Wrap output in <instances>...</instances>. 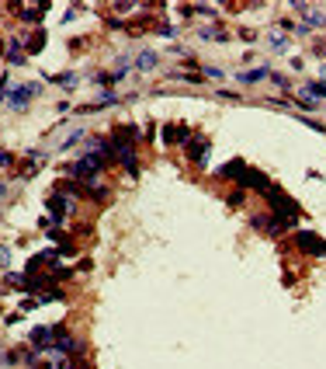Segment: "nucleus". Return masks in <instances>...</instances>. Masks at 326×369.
<instances>
[{
  "label": "nucleus",
  "mask_w": 326,
  "mask_h": 369,
  "mask_svg": "<svg viewBox=\"0 0 326 369\" xmlns=\"http://www.w3.org/2000/svg\"><path fill=\"white\" fill-rule=\"evenodd\" d=\"M305 91H309L305 98H312V101H323L326 98V84H305Z\"/></svg>",
  "instance_id": "nucleus-13"
},
{
  "label": "nucleus",
  "mask_w": 326,
  "mask_h": 369,
  "mask_svg": "<svg viewBox=\"0 0 326 369\" xmlns=\"http://www.w3.org/2000/svg\"><path fill=\"white\" fill-rule=\"evenodd\" d=\"M80 139H84V129H73V132H70V136H66L59 146H56V150H70V146H76Z\"/></svg>",
  "instance_id": "nucleus-10"
},
{
  "label": "nucleus",
  "mask_w": 326,
  "mask_h": 369,
  "mask_svg": "<svg viewBox=\"0 0 326 369\" xmlns=\"http://www.w3.org/2000/svg\"><path fill=\"white\" fill-rule=\"evenodd\" d=\"M187 157H191L194 164H201V167H205V160H209V139H201V136H198L194 143L187 139Z\"/></svg>",
  "instance_id": "nucleus-6"
},
{
  "label": "nucleus",
  "mask_w": 326,
  "mask_h": 369,
  "mask_svg": "<svg viewBox=\"0 0 326 369\" xmlns=\"http://www.w3.org/2000/svg\"><path fill=\"white\" fill-rule=\"evenodd\" d=\"M38 94H42V84H18V87L11 91V108H18V112H21V108H24L31 98H38Z\"/></svg>",
  "instance_id": "nucleus-3"
},
{
  "label": "nucleus",
  "mask_w": 326,
  "mask_h": 369,
  "mask_svg": "<svg viewBox=\"0 0 326 369\" xmlns=\"http://www.w3.org/2000/svg\"><path fill=\"white\" fill-rule=\"evenodd\" d=\"M295 244H299L302 251H309L312 258H326V240H319L312 230H299V234H295Z\"/></svg>",
  "instance_id": "nucleus-1"
},
{
  "label": "nucleus",
  "mask_w": 326,
  "mask_h": 369,
  "mask_svg": "<svg viewBox=\"0 0 326 369\" xmlns=\"http://www.w3.org/2000/svg\"><path fill=\"white\" fill-rule=\"evenodd\" d=\"M49 212H52V219H56V223H59V219H66L73 209H76V202L70 199V195H63V192H56V195H49Z\"/></svg>",
  "instance_id": "nucleus-2"
},
{
  "label": "nucleus",
  "mask_w": 326,
  "mask_h": 369,
  "mask_svg": "<svg viewBox=\"0 0 326 369\" xmlns=\"http://www.w3.org/2000/svg\"><path fill=\"white\" fill-rule=\"evenodd\" d=\"M0 195H4V181H0Z\"/></svg>",
  "instance_id": "nucleus-20"
},
{
  "label": "nucleus",
  "mask_w": 326,
  "mask_h": 369,
  "mask_svg": "<svg viewBox=\"0 0 326 369\" xmlns=\"http://www.w3.org/2000/svg\"><path fill=\"white\" fill-rule=\"evenodd\" d=\"M201 39H205V42H215V39H219V42H226L229 35H226V31H219V28H201Z\"/></svg>",
  "instance_id": "nucleus-11"
},
{
  "label": "nucleus",
  "mask_w": 326,
  "mask_h": 369,
  "mask_svg": "<svg viewBox=\"0 0 326 369\" xmlns=\"http://www.w3.org/2000/svg\"><path fill=\"white\" fill-rule=\"evenodd\" d=\"M271 49L274 53H284V49H288V39H284V35H271Z\"/></svg>",
  "instance_id": "nucleus-15"
},
{
  "label": "nucleus",
  "mask_w": 326,
  "mask_h": 369,
  "mask_svg": "<svg viewBox=\"0 0 326 369\" xmlns=\"http://www.w3.org/2000/svg\"><path fill=\"white\" fill-rule=\"evenodd\" d=\"M7 265H11V251L0 247V268H7Z\"/></svg>",
  "instance_id": "nucleus-16"
},
{
  "label": "nucleus",
  "mask_w": 326,
  "mask_h": 369,
  "mask_svg": "<svg viewBox=\"0 0 326 369\" xmlns=\"http://www.w3.org/2000/svg\"><path fill=\"white\" fill-rule=\"evenodd\" d=\"M115 154H118V160H121V167H125V174H139V160H136V150L132 146H115Z\"/></svg>",
  "instance_id": "nucleus-5"
},
{
  "label": "nucleus",
  "mask_w": 326,
  "mask_h": 369,
  "mask_svg": "<svg viewBox=\"0 0 326 369\" xmlns=\"http://www.w3.org/2000/svg\"><path fill=\"white\" fill-rule=\"evenodd\" d=\"M264 77H271V66H257V70H250V73H239L243 84H257V80H264Z\"/></svg>",
  "instance_id": "nucleus-8"
},
{
  "label": "nucleus",
  "mask_w": 326,
  "mask_h": 369,
  "mask_svg": "<svg viewBox=\"0 0 326 369\" xmlns=\"http://www.w3.org/2000/svg\"><path fill=\"white\" fill-rule=\"evenodd\" d=\"M11 160H14L11 154H0V167H11Z\"/></svg>",
  "instance_id": "nucleus-18"
},
{
  "label": "nucleus",
  "mask_w": 326,
  "mask_h": 369,
  "mask_svg": "<svg viewBox=\"0 0 326 369\" xmlns=\"http://www.w3.org/2000/svg\"><path fill=\"white\" fill-rule=\"evenodd\" d=\"M323 77H326V63H323Z\"/></svg>",
  "instance_id": "nucleus-21"
},
{
  "label": "nucleus",
  "mask_w": 326,
  "mask_h": 369,
  "mask_svg": "<svg viewBox=\"0 0 326 369\" xmlns=\"http://www.w3.org/2000/svg\"><path fill=\"white\" fill-rule=\"evenodd\" d=\"M191 132H187V126H167L163 129V143H184Z\"/></svg>",
  "instance_id": "nucleus-7"
},
{
  "label": "nucleus",
  "mask_w": 326,
  "mask_h": 369,
  "mask_svg": "<svg viewBox=\"0 0 326 369\" xmlns=\"http://www.w3.org/2000/svg\"><path fill=\"white\" fill-rule=\"evenodd\" d=\"M7 63H21V39H11V49H7Z\"/></svg>",
  "instance_id": "nucleus-12"
},
{
  "label": "nucleus",
  "mask_w": 326,
  "mask_h": 369,
  "mask_svg": "<svg viewBox=\"0 0 326 369\" xmlns=\"http://www.w3.org/2000/svg\"><path fill=\"white\" fill-rule=\"evenodd\" d=\"M4 98H7V80L0 77V101H4Z\"/></svg>",
  "instance_id": "nucleus-19"
},
{
  "label": "nucleus",
  "mask_w": 326,
  "mask_h": 369,
  "mask_svg": "<svg viewBox=\"0 0 326 369\" xmlns=\"http://www.w3.org/2000/svg\"><path fill=\"white\" fill-rule=\"evenodd\" d=\"M271 80H274V84H278L281 91H288V77H281V73H274V77H271Z\"/></svg>",
  "instance_id": "nucleus-17"
},
{
  "label": "nucleus",
  "mask_w": 326,
  "mask_h": 369,
  "mask_svg": "<svg viewBox=\"0 0 326 369\" xmlns=\"http://www.w3.org/2000/svg\"><path fill=\"white\" fill-rule=\"evenodd\" d=\"M239 184H243V188L250 184V188H257V192H264V195L271 192V178H267V174H260V171H254V167H243Z\"/></svg>",
  "instance_id": "nucleus-4"
},
{
  "label": "nucleus",
  "mask_w": 326,
  "mask_h": 369,
  "mask_svg": "<svg viewBox=\"0 0 326 369\" xmlns=\"http://www.w3.org/2000/svg\"><path fill=\"white\" fill-rule=\"evenodd\" d=\"M156 53H139V59H136V70H142V73H149V70H156Z\"/></svg>",
  "instance_id": "nucleus-9"
},
{
  "label": "nucleus",
  "mask_w": 326,
  "mask_h": 369,
  "mask_svg": "<svg viewBox=\"0 0 326 369\" xmlns=\"http://www.w3.org/2000/svg\"><path fill=\"white\" fill-rule=\"evenodd\" d=\"M42 46H46V31H35V35H31V42H28V53H38Z\"/></svg>",
  "instance_id": "nucleus-14"
}]
</instances>
